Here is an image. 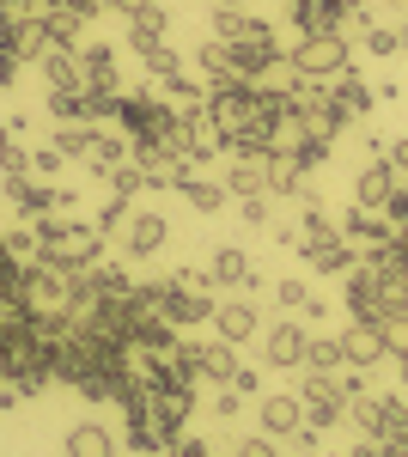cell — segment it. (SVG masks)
<instances>
[{
	"mask_svg": "<svg viewBox=\"0 0 408 457\" xmlns=\"http://www.w3.org/2000/svg\"><path fill=\"white\" fill-rule=\"evenodd\" d=\"M213 6H226V12H244V6H250V0H213Z\"/></svg>",
	"mask_w": 408,
	"mask_h": 457,
	"instance_id": "52",
	"label": "cell"
},
{
	"mask_svg": "<svg viewBox=\"0 0 408 457\" xmlns=\"http://www.w3.org/2000/svg\"><path fill=\"white\" fill-rule=\"evenodd\" d=\"M196 68H202L207 92H226V86H238V68H232V55H226V43H213V37H207L202 49H196Z\"/></svg>",
	"mask_w": 408,
	"mask_h": 457,
	"instance_id": "25",
	"label": "cell"
},
{
	"mask_svg": "<svg viewBox=\"0 0 408 457\" xmlns=\"http://www.w3.org/2000/svg\"><path fill=\"white\" fill-rule=\"evenodd\" d=\"M299 256L311 262V275H347L360 262V250L347 245L341 232H323V238H299Z\"/></svg>",
	"mask_w": 408,
	"mask_h": 457,
	"instance_id": "12",
	"label": "cell"
},
{
	"mask_svg": "<svg viewBox=\"0 0 408 457\" xmlns=\"http://www.w3.org/2000/svg\"><path fill=\"white\" fill-rule=\"evenodd\" d=\"M165 457H213V452H207V439H189V433H177Z\"/></svg>",
	"mask_w": 408,
	"mask_h": 457,
	"instance_id": "48",
	"label": "cell"
},
{
	"mask_svg": "<svg viewBox=\"0 0 408 457\" xmlns=\"http://www.w3.org/2000/svg\"><path fill=\"white\" fill-rule=\"evenodd\" d=\"M165 31H171L165 0H146L140 12H129V49H153V43H165Z\"/></svg>",
	"mask_w": 408,
	"mask_h": 457,
	"instance_id": "20",
	"label": "cell"
},
{
	"mask_svg": "<svg viewBox=\"0 0 408 457\" xmlns=\"http://www.w3.org/2000/svg\"><path fill=\"white\" fill-rule=\"evenodd\" d=\"M269 293H274V305H280L287 317H299V312H305V299H311V281H299V275H287V281H274Z\"/></svg>",
	"mask_w": 408,
	"mask_h": 457,
	"instance_id": "38",
	"label": "cell"
},
{
	"mask_svg": "<svg viewBox=\"0 0 408 457\" xmlns=\"http://www.w3.org/2000/svg\"><path fill=\"white\" fill-rule=\"evenodd\" d=\"M341 281H347L341 305H347V317H354V323H384V317H390V287L378 281L366 262H354V269H347Z\"/></svg>",
	"mask_w": 408,
	"mask_h": 457,
	"instance_id": "5",
	"label": "cell"
},
{
	"mask_svg": "<svg viewBox=\"0 0 408 457\" xmlns=\"http://www.w3.org/2000/svg\"><path fill=\"white\" fill-rule=\"evenodd\" d=\"M129 159H135V141H129L122 129H116V135H110V129H98V141H92V153H86V171H92V177H110L116 165H129Z\"/></svg>",
	"mask_w": 408,
	"mask_h": 457,
	"instance_id": "21",
	"label": "cell"
},
{
	"mask_svg": "<svg viewBox=\"0 0 408 457\" xmlns=\"http://www.w3.org/2000/svg\"><path fill=\"white\" fill-rule=\"evenodd\" d=\"M116 245L129 250L135 262H146V256H159V250L171 245V220H165V213H135V220H129V232H122Z\"/></svg>",
	"mask_w": 408,
	"mask_h": 457,
	"instance_id": "15",
	"label": "cell"
},
{
	"mask_svg": "<svg viewBox=\"0 0 408 457\" xmlns=\"http://www.w3.org/2000/svg\"><path fill=\"white\" fill-rule=\"evenodd\" d=\"M329 98H336V110L347 116V129H354V122H366V116H372V104H378V92H372V86H366L354 68L329 79Z\"/></svg>",
	"mask_w": 408,
	"mask_h": 457,
	"instance_id": "17",
	"label": "cell"
},
{
	"mask_svg": "<svg viewBox=\"0 0 408 457\" xmlns=\"http://www.w3.org/2000/svg\"><path fill=\"white\" fill-rule=\"evenodd\" d=\"M250 25H256L250 12H226V6H213V31H207V37H213V43H238Z\"/></svg>",
	"mask_w": 408,
	"mask_h": 457,
	"instance_id": "39",
	"label": "cell"
},
{
	"mask_svg": "<svg viewBox=\"0 0 408 457\" xmlns=\"http://www.w3.org/2000/svg\"><path fill=\"white\" fill-rule=\"evenodd\" d=\"M12 141H19V135H12V122H0V159L12 153Z\"/></svg>",
	"mask_w": 408,
	"mask_h": 457,
	"instance_id": "51",
	"label": "cell"
},
{
	"mask_svg": "<svg viewBox=\"0 0 408 457\" xmlns=\"http://www.w3.org/2000/svg\"><path fill=\"white\" fill-rule=\"evenodd\" d=\"M43 79H49V92H86V68H79V49H49L43 62Z\"/></svg>",
	"mask_w": 408,
	"mask_h": 457,
	"instance_id": "22",
	"label": "cell"
},
{
	"mask_svg": "<svg viewBox=\"0 0 408 457\" xmlns=\"http://www.w3.org/2000/svg\"><path fill=\"white\" fill-rule=\"evenodd\" d=\"M213 336L232 342V348H238V342H256V336H262V312H256L250 299H220V305H213Z\"/></svg>",
	"mask_w": 408,
	"mask_h": 457,
	"instance_id": "13",
	"label": "cell"
},
{
	"mask_svg": "<svg viewBox=\"0 0 408 457\" xmlns=\"http://www.w3.org/2000/svg\"><path fill=\"white\" fill-rule=\"evenodd\" d=\"M68 457H116V433L104 421H79V427H68Z\"/></svg>",
	"mask_w": 408,
	"mask_h": 457,
	"instance_id": "23",
	"label": "cell"
},
{
	"mask_svg": "<svg viewBox=\"0 0 408 457\" xmlns=\"http://www.w3.org/2000/svg\"><path fill=\"white\" fill-rule=\"evenodd\" d=\"M287 55H293V68L305 73V79H323V86H329L336 73L354 68V49H347V37H299Z\"/></svg>",
	"mask_w": 408,
	"mask_h": 457,
	"instance_id": "2",
	"label": "cell"
},
{
	"mask_svg": "<svg viewBox=\"0 0 408 457\" xmlns=\"http://www.w3.org/2000/svg\"><path fill=\"white\" fill-rule=\"evenodd\" d=\"M244 226H269V195H238Z\"/></svg>",
	"mask_w": 408,
	"mask_h": 457,
	"instance_id": "47",
	"label": "cell"
},
{
	"mask_svg": "<svg viewBox=\"0 0 408 457\" xmlns=\"http://www.w3.org/2000/svg\"><path fill=\"white\" fill-rule=\"evenodd\" d=\"M165 366H171V378L196 385V378H202V342H183V336H177V342L165 348Z\"/></svg>",
	"mask_w": 408,
	"mask_h": 457,
	"instance_id": "34",
	"label": "cell"
},
{
	"mask_svg": "<svg viewBox=\"0 0 408 457\" xmlns=\"http://www.w3.org/2000/svg\"><path fill=\"white\" fill-rule=\"evenodd\" d=\"M159 98H165L177 116H189V110H207V86H202V79H189V73H177V79L159 86Z\"/></svg>",
	"mask_w": 408,
	"mask_h": 457,
	"instance_id": "30",
	"label": "cell"
},
{
	"mask_svg": "<svg viewBox=\"0 0 408 457\" xmlns=\"http://www.w3.org/2000/svg\"><path fill=\"white\" fill-rule=\"evenodd\" d=\"M305 348H311V329L299 317H280L262 329V366H274V372H305Z\"/></svg>",
	"mask_w": 408,
	"mask_h": 457,
	"instance_id": "6",
	"label": "cell"
},
{
	"mask_svg": "<svg viewBox=\"0 0 408 457\" xmlns=\"http://www.w3.org/2000/svg\"><path fill=\"white\" fill-rule=\"evenodd\" d=\"M299 427H305V396H299V390H269V396H262V427H256V433L293 439Z\"/></svg>",
	"mask_w": 408,
	"mask_h": 457,
	"instance_id": "14",
	"label": "cell"
},
{
	"mask_svg": "<svg viewBox=\"0 0 408 457\" xmlns=\"http://www.w3.org/2000/svg\"><path fill=\"white\" fill-rule=\"evenodd\" d=\"M360 43H366V55H378V62H396V55H403V37H396V25H372Z\"/></svg>",
	"mask_w": 408,
	"mask_h": 457,
	"instance_id": "40",
	"label": "cell"
},
{
	"mask_svg": "<svg viewBox=\"0 0 408 457\" xmlns=\"http://www.w3.org/2000/svg\"><path fill=\"white\" fill-rule=\"evenodd\" d=\"M37 238V262H49V269H62V275H86V269H98L104 262V232L92 220H62V213H43L31 226Z\"/></svg>",
	"mask_w": 408,
	"mask_h": 457,
	"instance_id": "1",
	"label": "cell"
},
{
	"mask_svg": "<svg viewBox=\"0 0 408 457\" xmlns=\"http://www.w3.org/2000/svg\"><path fill=\"white\" fill-rule=\"evenodd\" d=\"M354 12L360 6H341V0H293L287 19L299 37H347L354 31Z\"/></svg>",
	"mask_w": 408,
	"mask_h": 457,
	"instance_id": "7",
	"label": "cell"
},
{
	"mask_svg": "<svg viewBox=\"0 0 408 457\" xmlns=\"http://www.w3.org/2000/svg\"><path fill=\"white\" fill-rule=\"evenodd\" d=\"M92 141H98V122H55V135H49V146H62V159H79V165Z\"/></svg>",
	"mask_w": 408,
	"mask_h": 457,
	"instance_id": "29",
	"label": "cell"
},
{
	"mask_svg": "<svg viewBox=\"0 0 408 457\" xmlns=\"http://www.w3.org/2000/svg\"><path fill=\"white\" fill-rule=\"evenodd\" d=\"M341 353H347L354 372H372V366L390 360V342H384L378 323H354V317H347V329H341Z\"/></svg>",
	"mask_w": 408,
	"mask_h": 457,
	"instance_id": "11",
	"label": "cell"
},
{
	"mask_svg": "<svg viewBox=\"0 0 408 457\" xmlns=\"http://www.w3.org/2000/svg\"><path fill=\"white\" fill-rule=\"evenodd\" d=\"M226 55H232V68H238V79H269L274 62H287V49H280V37H274V25H250V31L238 37V43H226Z\"/></svg>",
	"mask_w": 408,
	"mask_h": 457,
	"instance_id": "3",
	"label": "cell"
},
{
	"mask_svg": "<svg viewBox=\"0 0 408 457\" xmlns=\"http://www.w3.org/2000/svg\"><path fill=\"white\" fill-rule=\"evenodd\" d=\"M6 202L19 208V220H43V213L68 208V189H55V183H43V177H6Z\"/></svg>",
	"mask_w": 408,
	"mask_h": 457,
	"instance_id": "10",
	"label": "cell"
},
{
	"mask_svg": "<svg viewBox=\"0 0 408 457\" xmlns=\"http://www.w3.org/2000/svg\"><path fill=\"white\" fill-rule=\"evenodd\" d=\"M226 189L232 195H269V159H238L226 171Z\"/></svg>",
	"mask_w": 408,
	"mask_h": 457,
	"instance_id": "31",
	"label": "cell"
},
{
	"mask_svg": "<svg viewBox=\"0 0 408 457\" xmlns=\"http://www.w3.org/2000/svg\"><path fill=\"white\" fill-rule=\"evenodd\" d=\"M232 390H238V396H262V372L238 366V372H232Z\"/></svg>",
	"mask_w": 408,
	"mask_h": 457,
	"instance_id": "49",
	"label": "cell"
},
{
	"mask_svg": "<svg viewBox=\"0 0 408 457\" xmlns=\"http://www.w3.org/2000/svg\"><path fill=\"white\" fill-rule=\"evenodd\" d=\"M129 220H135V208H129L122 195H110V202L98 208V220H92V226H98L104 238H122V232H129Z\"/></svg>",
	"mask_w": 408,
	"mask_h": 457,
	"instance_id": "37",
	"label": "cell"
},
{
	"mask_svg": "<svg viewBox=\"0 0 408 457\" xmlns=\"http://www.w3.org/2000/svg\"><path fill=\"white\" fill-rule=\"evenodd\" d=\"M244 403H250V396H238L232 385H213V421H238Z\"/></svg>",
	"mask_w": 408,
	"mask_h": 457,
	"instance_id": "44",
	"label": "cell"
},
{
	"mask_svg": "<svg viewBox=\"0 0 408 457\" xmlns=\"http://www.w3.org/2000/svg\"><path fill=\"white\" fill-rule=\"evenodd\" d=\"M408 183L396 171H390V159H366L360 171H354V208H372V213H384L396 195H403Z\"/></svg>",
	"mask_w": 408,
	"mask_h": 457,
	"instance_id": "8",
	"label": "cell"
},
{
	"mask_svg": "<svg viewBox=\"0 0 408 457\" xmlns=\"http://www.w3.org/2000/svg\"><path fill=\"white\" fill-rule=\"evenodd\" d=\"M146 378V372H140ZM146 415L159 427H171V433H183L189 427V415H196V385H183V378H146Z\"/></svg>",
	"mask_w": 408,
	"mask_h": 457,
	"instance_id": "4",
	"label": "cell"
},
{
	"mask_svg": "<svg viewBox=\"0 0 408 457\" xmlns=\"http://www.w3.org/2000/svg\"><path fill=\"white\" fill-rule=\"evenodd\" d=\"M232 372H238V353H232V342H202V378H213V385H232Z\"/></svg>",
	"mask_w": 408,
	"mask_h": 457,
	"instance_id": "32",
	"label": "cell"
},
{
	"mask_svg": "<svg viewBox=\"0 0 408 457\" xmlns=\"http://www.w3.org/2000/svg\"><path fill=\"white\" fill-rule=\"evenodd\" d=\"M177 195H183V202H189L196 213H220L226 202H232V189H226L220 177H196V171H189L183 183H177Z\"/></svg>",
	"mask_w": 408,
	"mask_h": 457,
	"instance_id": "24",
	"label": "cell"
},
{
	"mask_svg": "<svg viewBox=\"0 0 408 457\" xmlns=\"http://www.w3.org/2000/svg\"><path fill=\"white\" fill-rule=\"evenodd\" d=\"M43 12V31H49V49H79V12H68V6H37Z\"/></svg>",
	"mask_w": 408,
	"mask_h": 457,
	"instance_id": "28",
	"label": "cell"
},
{
	"mask_svg": "<svg viewBox=\"0 0 408 457\" xmlns=\"http://www.w3.org/2000/svg\"><path fill=\"white\" fill-rule=\"evenodd\" d=\"M396 409H408L396 390H360V396H347V427H354L360 439H378Z\"/></svg>",
	"mask_w": 408,
	"mask_h": 457,
	"instance_id": "9",
	"label": "cell"
},
{
	"mask_svg": "<svg viewBox=\"0 0 408 457\" xmlns=\"http://www.w3.org/2000/svg\"><path fill=\"white\" fill-rule=\"evenodd\" d=\"M305 366H311V372H347V353H341V336H317V329H311Z\"/></svg>",
	"mask_w": 408,
	"mask_h": 457,
	"instance_id": "33",
	"label": "cell"
},
{
	"mask_svg": "<svg viewBox=\"0 0 408 457\" xmlns=\"http://www.w3.org/2000/svg\"><path fill=\"white\" fill-rule=\"evenodd\" d=\"M336 232H341V238H347L354 250H372V245H390V232H396V226H390V213L347 208V213H341V226H336Z\"/></svg>",
	"mask_w": 408,
	"mask_h": 457,
	"instance_id": "16",
	"label": "cell"
},
{
	"mask_svg": "<svg viewBox=\"0 0 408 457\" xmlns=\"http://www.w3.org/2000/svg\"><path fill=\"white\" fill-rule=\"evenodd\" d=\"M104 183H110V195H122V202H135L140 189H146V171H140L135 159H129V165H116V171L104 177Z\"/></svg>",
	"mask_w": 408,
	"mask_h": 457,
	"instance_id": "41",
	"label": "cell"
},
{
	"mask_svg": "<svg viewBox=\"0 0 408 457\" xmlns=\"http://www.w3.org/2000/svg\"><path fill=\"white\" fill-rule=\"evenodd\" d=\"M232 457H280V445H274L269 433H250V439H238V445H232Z\"/></svg>",
	"mask_w": 408,
	"mask_h": 457,
	"instance_id": "46",
	"label": "cell"
},
{
	"mask_svg": "<svg viewBox=\"0 0 408 457\" xmlns=\"http://www.w3.org/2000/svg\"><path fill=\"white\" fill-rule=\"evenodd\" d=\"M140 68H146V79H159V86H165V79L183 73V55H177L171 43H153V49H140Z\"/></svg>",
	"mask_w": 408,
	"mask_h": 457,
	"instance_id": "35",
	"label": "cell"
},
{
	"mask_svg": "<svg viewBox=\"0 0 408 457\" xmlns=\"http://www.w3.org/2000/svg\"><path fill=\"white\" fill-rule=\"evenodd\" d=\"M79 68H86V86H122L116 43H79Z\"/></svg>",
	"mask_w": 408,
	"mask_h": 457,
	"instance_id": "26",
	"label": "cell"
},
{
	"mask_svg": "<svg viewBox=\"0 0 408 457\" xmlns=\"http://www.w3.org/2000/svg\"><path fill=\"white\" fill-rule=\"evenodd\" d=\"M207 275H213V287L244 293V287L256 281V262H250V250H244V245H220V250H213V262H207Z\"/></svg>",
	"mask_w": 408,
	"mask_h": 457,
	"instance_id": "18",
	"label": "cell"
},
{
	"mask_svg": "<svg viewBox=\"0 0 408 457\" xmlns=\"http://www.w3.org/2000/svg\"><path fill=\"white\" fill-rule=\"evenodd\" d=\"M396 37H403V49H408V12H403V25H396Z\"/></svg>",
	"mask_w": 408,
	"mask_h": 457,
	"instance_id": "53",
	"label": "cell"
},
{
	"mask_svg": "<svg viewBox=\"0 0 408 457\" xmlns=\"http://www.w3.org/2000/svg\"><path fill=\"white\" fill-rule=\"evenodd\" d=\"M49 116L55 122H86V92H49Z\"/></svg>",
	"mask_w": 408,
	"mask_h": 457,
	"instance_id": "42",
	"label": "cell"
},
{
	"mask_svg": "<svg viewBox=\"0 0 408 457\" xmlns=\"http://www.w3.org/2000/svg\"><path fill=\"white\" fill-rule=\"evenodd\" d=\"M305 421L317 433H329V427L347 421V396H305Z\"/></svg>",
	"mask_w": 408,
	"mask_h": 457,
	"instance_id": "36",
	"label": "cell"
},
{
	"mask_svg": "<svg viewBox=\"0 0 408 457\" xmlns=\"http://www.w3.org/2000/svg\"><path fill=\"white\" fill-rule=\"evenodd\" d=\"M341 6H360V0H341Z\"/></svg>",
	"mask_w": 408,
	"mask_h": 457,
	"instance_id": "54",
	"label": "cell"
},
{
	"mask_svg": "<svg viewBox=\"0 0 408 457\" xmlns=\"http://www.w3.org/2000/svg\"><path fill=\"white\" fill-rule=\"evenodd\" d=\"M329 153H336V141H317V135H299V141H293V159H299L305 171H317Z\"/></svg>",
	"mask_w": 408,
	"mask_h": 457,
	"instance_id": "43",
	"label": "cell"
},
{
	"mask_svg": "<svg viewBox=\"0 0 408 457\" xmlns=\"http://www.w3.org/2000/svg\"><path fill=\"white\" fill-rule=\"evenodd\" d=\"M269 195H299L305 202V165L293 153H269Z\"/></svg>",
	"mask_w": 408,
	"mask_h": 457,
	"instance_id": "27",
	"label": "cell"
},
{
	"mask_svg": "<svg viewBox=\"0 0 408 457\" xmlns=\"http://www.w3.org/2000/svg\"><path fill=\"white\" fill-rule=\"evenodd\" d=\"M384 159H390V171L408 183V135H403V141H390V153H384Z\"/></svg>",
	"mask_w": 408,
	"mask_h": 457,
	"instance_id": "50",
	"label": "cell"
},
{
	"mask_svg": "<svg viewBox=\"0 0 408 457\" xmlns=\"http://www.w3.org/2000/svg\"><path fill=\"white\" fill-rule=\"evenodd\" d=\"M6 55L25 68V62H43L49 55V31H43V12H25L12 31H6Z\"/></svg>",
	"mask_w": 408,
	"mask_h": 457,
	"instance_id": "19",
	"label": "cell"
},
{
	"mask_svg": "<svg viewBox=\"0 0 408 457\" xmlns=\"http://www.w3.org/2000/svg\"><path fill=\"white\" fill-rule=\"evenodd\" d=\"M62 165H68V159H62V146H31V177H43V183H49Z\"/></svg>",
	"mask_w": 408,
	"mask_h": 457,
	"instance_id": "45",
	"label": "cell"
}]
</instances>
